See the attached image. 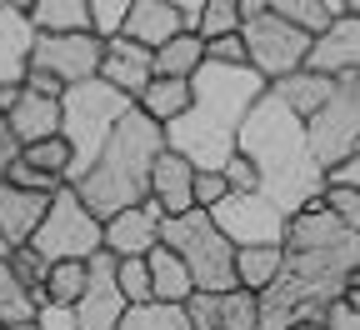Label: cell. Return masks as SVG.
<instances>
[{
    "label": "cell",
    "mask_w": 360,
    "mask_h": 330,
    "mask_svg": "<svg viewBox=\"0 0 360 330\" xmlns=\"http://www.w3.org/2000/svg\"><path fill=\"white\" fill-rule=\"evenodd\" d=\"M191 325L195 330H260V300L250 291H220V296H191Z\"/></svg>",
    "instance_id": "obj_16"
},
{
    "label": "cell",
    "mask_w": 360,
    "mask_h": 330,
    "mask_svg": "<svg viewBox=\"0 0 360 330\" xmlns=\"http://www.w3.org/2000/svg\"><path fill=\"white\" fill-rule=\"evenodd\" d=\"M220 175H225V185H231V196H260V175H255V165L240 151L220 165Z\"/></svg>",
    "instance_id": "obj_38"
},
{
    "label": "cell",
    "mask_w": 360,
    "mask_h": 330,
    "mask_svg": "<svg viewBox=\"0 0 360 330\" xmlns=\"http://www.w3.org/2000/svg\"><path fill=\"white\" fill-rule=\"evenodd\" d=\"M290 330H326V325H315V320H300V325H290Z\"/></svg>",
    "instance_id": "obj_47"
},
{
    "label": "cell",
    "mask_w": 360,
    "mask_h": 330,
    "mask_svg": "<svg viewBox=\"0 0 360 330\" xmlns=\"http://www.w3.org/2000/svg\"><path fill=\"white\" fill-rule=\"evenodd\" d=\"M225 196H231V185L220 170H195V210H215Z\"/></svg>",
    "instance_id": "obj_40"
},
{
    "label": "cell",
    "mask_w": 360,
    "mask_h": 330,
    "mask_svg": "<svg viewBox=\"0 0 360 330\" xmlns=\"http://www.w3.org/2000/svg\"><path fill=\"white\" fill-rule=\"evenodd\" d=\"M130 110H135V101L120 96L115 85H105L101 75L85 80V85H70L65 96H60V135L70 140V156H75L70 185L90 175V165L101 160V151L110 146L115 125H120Z\"/></svg>",
    "instance_id": "obj_5"
},
{
    "label": "cell",
    "mask_w": 360,
    "mask_h": 330,
    "mask_svg": "<svg viewBox=\"0 0 360 330\" xmlns=\"http://www.w3.org/2000/svg\"><path fill=\"white\" fill-rule=\"evenodd\" d=\"M205 61H210V65H231V70L250 65V61H245V40H240V35H225V40H210V45H205Z\"/></svg>",
    "instance_id": "obj_41"
},
{
    "label": "cell",
    "mask_w": 360,
    "mask_h": 330,
    "mask_svg": "<svg viewBox=\"0 0 360 330\" xmlns=\"http://www.w3.org/2000/svg\"><path fill=\"white\" fill-rule=\"evenodd\" d=\"M6 330H35V320H30V325H6Z\"/></svg>",
    "instance_id": "obj_48"
},
{
    "label": "cell",
    "mask_w": 360,
    "mask_h": 330,
    "mask_svg": "<svg viewBox=\"0 0 360 330\" xmlns=\"http://www.w3.org/2000/svg\"><path fill=\"white\" fill-rule=\"evenodd\" d=\"M6 255H11V250H6V241H0V260H6Z\"/></svg>",
    "instance_id": "obj_49"
},
{
    "label": "cell",
    "mask_w": 360,
    "mask_h": 330,
    "mask_svg": "<svg viewBox=\"0 0 360 330\" xmlns=\"http://www.w3.org/2000/svg\"><path fill=\"white\" fill-rule=\"evenodd\" d=\"M330 90H335V80L330 75H321V70H295V75H285V80H276L270 85V96H276L295 120H310L315 110H321L326 101H330Z\"/></svg>",
    "instance_id": "obj_22"
},
{
    "label": "cell",
    "mask_w": 360,
    "mask_h": 330,
    "mask_svg": "<svg viewBox=\"0 0 360 330\" xmlns=\"http://www.w3.org/2000/svg\"><path fill=\"white\" fill-rule=\"evenodd\" d=\"M150 201L160 205L165 220L195 210V165H191L186 156H175L170 146H165V156H160L155 170H150Z\"/></svg>",
    "instance_id": "obj_18"
},
{
    "label": "cell",
    "mask_w": 360,
    "mask_h": 330,
    "mask_svg": "<svg viewBox=\"0 0 360 330\" xmlns=\"http://www.w3.org/2000/svg\"><path fill=\"white\" fill-rule=\"evenodd\" d=\"M160 225H165V215H160L155 201L130 205V210H120V215L105 220V250L115 260H141V255H150L160 246Z\"/></svg>",
    "instance_id": "obj_14"
},
{
    "label": "cell",
    "mask_w": 360,
    "mask_h": 330,
    "mask_svg": "<svg viewBox=\"0 0 360 330\" xmlns=\"http://www.w3.org/2000/svg\"><path fill=\"white\" fill-rule=\"evenodd\" d=\"M101 56H105V45L96 35H35L30 75H45L60 90H70V85H85L101 75Z\"/></svg>",
    "instance_id": "obj_11"
},
{
    "label": "cell",
    "mask_w": 360,
    "mask_h": 330,
    "mask_svg": "<svg viewBox=\"0 0 360 330\" xmlns=\"http://www.w3.org/2000/svg\"><path fill=\"white\" fill-rule=\"evenodd\" d=\"M35 35H90V0H30Z\"/></svg>",
    "instance_id": "obj_23"
},
{
    "label": "cell",
    "mask_w": 360,
    "mask_h": 330,
    "mask_svg": "<svg viewBox=\"0 0 360 330\" xmlns=\"http://www.w3.org/2000/svg\"><path fill=\"white\" fill-rule=\"evenodd\" d=\"M51 201L30 196V191H15L11 180H0V241H6V250H20V246L35 241V230H40L45 210H51Z\"/></svg>",
    "instance_id": "obj_19"
},
{
    "label": "cell",
    "mask_w": 360,
    "mask_h": 330,
    "mask_svg": "<svg viewBox=\"0 0 360 330\" xmlns=\"http://www.w3.org/2000/svg\"><path fill=\"white\" fill-rule=\"evenodd\" d=\"M35 310H40V296L15 275V265L6 255V260H0V330H6V325H30Z\"/></svg>",
    "instance_id": "obj_28"
},
{
    "label": "cell",
    "mask_w": 360,
    "mask_h": 330,
    "mask_svg": "<svg viewBox=\"0 0 360 330\" xmlns=\"http://www.w3.org/2000/svg\"><path fill=\"white\" fill-rule=\"evenodd\" d=\"M240 40H245V61L250 70L276 85L295 70H305L310 61V35H300L295 25H285L276 11H270V0H240Z\"/></svg>",
    "instance_id": "obj_7"
},
{
    "label": "cell",
    "mask_w": 360,
    "mask_h": 330,
    "mask_svg": "<svg viewBox=\"0 0 360 330\" xmlns=\"http://www.w3.org/2000/svg\"><path fill=\"white\" fill-rule=\"evenodd\" d=\"M20 160L35 165L40 175H56V180L70 185V165H75V156H70V140H65V135H51V140H40V146H25Z\"/></svg>",
    "instance_id": "obj_31"
},
{
    "label": "cell",
    "mask_w": 360,
    "mask_h": 330,
    "mask_svg": "<svg viewBox=\"0 0 360 330\" xmlns=\"http://www.w3.org/2000/svg\"><path fill=\"white\" fill-rule=\"evenodd\" d=\"M115 255L110 250H101V255H90L85 260V296L75 300V325L80 330H120V320H125V296H120V286H115Z\"/></svg>",
    "instance_id": "obj_12"
},
{
    "label": "cell",
    "mask_w": 360,
    "mask_h": 330,
    "mask_svg": "<svg viewBox=\"0 0 360 330\" xmlns=\"http://www.w3.org/2000/svg\"><path fill=\"white\" fill-rule=\"evenodd\" d=\"M146 265H150V291H155V300H165V305H191V296H195L191 270H186V260H180L170 246H155V250L146 255Z\"/></svg>",
    "instance_id": "obj_24"
},
{
    "label": "cell",
    "mask_w": 360,
    "mask_h": 330,
    "mask_svg": "<svg viewBox=\"0 0 360 330\" xmlns=\"http://www.w3.org/2000/svg\"><path fill=\"white\" fill-rule=\"evenodd\" d=\"M6 180L15 185V191L45 196V201H51V196H60V185H65V180H56V175H40V170H35V165H25V160H15V165L6 170Z\"/></svg>",
    "instance_id": "obj_37"
},
{
    "label": "cell",
    "mask_w": 360,
    "mask_h": 330,
    "mask_svg": "<svg viewBox=\"0 0 360 330\" xmlns=\"http://www.w3.org/2000/svg\"><path fill=\"white\" fill-rule=\"evenodd\" d=\"M355 275H360V235H345L330 246H285L276 286L260 296V330H290L300 320L321 325L326 305L345 296Z\"/></svg>",
    "instance_id": "obj_3"
},
{
    "label": "cell",
    "mask_w": 360,
    "mask_h": 330,
    "mask_svg": "<svg viewBox=\"0 0 360 330\" xmlns=\"http://www.w3.org/2000/svg\"><path fill=\"white\" fill-rule=\"evenodd\" d=\"M30 0H0V90L25 85L30 51H35V25H30Z\"/></svg>",
    "instance_id": "obj_13"
},
{
    "label": "cell",
    "mask_w": 360,
    "mask_h": 330,
    "mask_svg": "<svg viewBox=\"0 0 360 330\" xmlns=\"http://www.w3.org/2000/svg\"><path fill=\"white\" fill-rule=\"evenodd\" d=\"M270 11H276L285 25H295L300 35L321 40L335 25V15H345V0H270Z\"/></svg>",
    "instance_id": "obj_27"
},
{
    "label": "cell",
    "mask_w": 360,
    "mask_h": 330,
    "mask_svg": "<svg viewBox=\"0 0 360 330\" xmlns=\"http://www.w3.org/2000/svg\"><path fill=\"white\" fill-rule=\"evenodd\" d=\"M101 80L115 85L120 96L130 101H141V90L155 80V51H146V45H135V40H110L105 45V56H101Z\"/></svg>",
    "instance_id": "obj_17"
},
{
    "label": "cell",
    "mask_w": 360,
    "mask_h": 330,
    "mask_svg": "<svg viewBox=\"0 0 360 330\" xmlns=\"http://www.w3.org/2000/svg\"><path fill=\"white\" fill-rule=\"evenodd\" d=\"M310 70H321L330 80L360 75V15H335V25L310 45Z\"/></svg>",
    "instance_id": "obj_15"
},
{
    "label": "cell",
    "mask_w": 360,
    "mask_h": 330,
    "mask_svg": "<svg viewBox=\"0 0 360 330\" xmlns=\"http://www.w3.org/2000/svg\"><path fill=\"white\" fill-rule=\"evenodd\" d=\"M321 325H326V330H360V310H350V300L340 296V300H330V305H326Z\"/></svg>",
    "instance_id": "obj_43"
},
{
    "label": "cell",
    "mask_w": 360,
    "mask_h": 330,
    "mask_svg": "<svg viewBox=\"0 0 360 330\" xmlns=\"http://www.w3.org/2000/svg\"><path fill=\"white\" fill-rule=\"evenodd\" d=\"M35 330H80V325H75V305H51V300H40Z\"/></svg>",
    "instance_id": "obj_42"
},
{
    "label": "cell",
    "mask_w": 360,
    "mask_h": 330,
    "mask_svg": "<svg viewBox=\"0 0 360 330\" xmlns=\"http://www.w3.org/2000/svg\"><path fill=\"white\" fill-rule=\"evenodd\" d=\"M6 125L20 140V151L25 146H40V140H51V135H60V96H40V90L20 85V101L6 115Z\"/></svg>",
    "instance_id": "obj_20"
},
{
    "label": "cell",
    "mask_w": 360,
    "mask_h": 330,
    "mask_svg": "<svg viewBox=\"0 0 360 330\" xmlns=\"http://www.w3.org/2000/svg\"><path fill=\"white\" fill-rule=\"evenodd\" d=\"M160 156H165V125H155L141 110H130L115 125L101 160L90 165V175L75 180V196L101 220H110V215H120L130 205H146L150 201V170H155Z\"/></svg>",
    "instance_id": "obj_4"
},
{
    "label": "cell",
    "mask_w": 360,
    "mask_h": 330,
    "mask_svg": "<svg viewBox=\"0 0 360 330\" xmlns=\"http://www.w3.org/2000/svg\"><path fill=\"white\" fill-rule=\"evenodd\" d=\"M281 265H285V246H250V250H236V286L260 300L270 286H276Z\"/></svg>",
    "instance_id": "obj_25"
},
{
    "label": "cell",
    "mask_w": 360,
    "mask_h": 330,
    "mask_svg": "<svg viewBox=\"0 0 360 330\" xmlns=\"http://www.w3.org/2000/svg\"><path fill=\"white\" fill-rule=\"evenodd\" d=\"M125 20H130V0H90V35H96L101 45L120 40Z\"/></svg>",
    "instance_id": "obj_33"
},
{
    "label": "cell",
    "mask_w": 360,
    "mask_h": 330,
    "mask_svg": "<svg viewBox=\"0 0 360 330\" xmlns=\"http://www.w3.org/2000/svg\"><path fill=\"white\" fill-rule=\"evenodd\" d=\"M120 330H195L191 325V310L186 305H165V300H150V305H130Z\"/></svg>",
    "instance_id": "obj_30"
},
{
    "label": "cell",
    "mask_w": 360,
    "mask_h": 330,
    "mask_svg": "<svg viewBox=\"0 0 360 330\" xmlns=\"http://www.w3.org/2000/svg\"><path fill=\"white\" fill-rule=\"evenodd\" d=\"M175 15H180V35H200L205 0H175Z\"/></svg>",
    "instance_id": "obj_44"
},
{
    "label": "cell",
    "mask_w": 360,
    "mask_h": 330,
    "mask_svg": "<svg viewBox=\"0 0 360 330\" xmlns=\"http://www.w3.org/2000/svg\"><path fill=\"white\" fill-rule=\"evenodd\" d=\"M240 35V0H205V20H200V40H225Z\"/></svg>",
    "instance_id": "obj_35"
},
{
    "label": "cell",
    "mask_w": 360,
    "mask_h": 330,
    "mask_svg": "<svg viewBox=\"0 0 360 330\" xmlns=\"http://www.w3.org/2000/svg\"><path fill=\"white\" fill-rule=\"evenodd\" d=\"M15 160H20V140L11 135V125H6V120H0V180H6V170H11Z\"/></svg>",
    "instance_id": "obj_45"
},
{
    "label": "cell",
    "mask_w": 360,
    "mask_h": 330,
    "mask_svg": "<svg viewBox=\"0 0 360 330\" xmlns=\"http://www.w3.org/2000/svg\"><path fill=\"white\" fill-rule=\"evenodd\" d=\"M85 296V260H60L45 270V300L51 305H75Z\"/></svg>",
    "instance_id": "obj_32"
},
{
    "label": "cell",
    "mask_w": 360,
    "mask_h": 330,
    "mask_svg": "<svg viewBox=\"0 0 360 330\" xmlns=\"http://www.w3.org/2000/svg\"><path fill=\"white\" fill-rule=\"evenodd\" d=\"M11 265H15V275L25 280V286H30V291H35V296L45 300V270H51V265H45V260H40V255H35L30 246L11 250Z\"/></svg>",
    "instance_id": "obj_39"
},
{
    "label": "cell",
    "mask_w": 360,
    "mask_h": 330,
    "mask_svg": "<svg viewBox=\"0 0 360 330\" xmlns=\"http://www.w3.org/2000/svg\"><path fill=\"white\" fill-rule=\"evenodd\" d=\"M180 35V15L175 0H130V20H125V40L146 45V51H160L165 40Z\"/></svg>",
    "instance_id": "obj_21"
},
{
    "label": "cell",
    "mask_w": 360,
    "mask_h": 330,
    "mask_svg": "<svg viewBox=\"0 0 360 330\" xmlns=\"http://www.w3.org/2000/svg\"><path fill=\"white\" fill-rule=\"evenodd\" d=\"M210 220L220 225V235L231 241L236 250H250V246H285L290 235V215L276 210L265 196H225Z\"/></svg>",
    "instance_id": "obj_10"
},
{
    "label": "cell",
    "mask_w": 360,
    "mask_h": 330,
    "mask_svg": "<svg viewBox=\"0 0 360 330\" xmlns=\"http://www.w3.org/2000/svg\"><path fill=\"white\" fill-rule=\"evenodd\" d=\"M135 110H141V115H150L155 125H175L180 115L191 110V80H165V75H155V80L141 90Z\"/></svg>",
    "instance_id": "obj_26"
},
{
    "label": "cell",
    "mask_w": 360,
    "mask_h": 330,
    "mask_svg": "<svg viewBox=\"0 0 360 330\" xmlns=\"http://www.w3.org/2000/svg\"><path fill=\"white\" fill-rule=\"evenodd\" d=\"M305 140H310V156H315V165L326 175L340 160L360 156V75L335 80L330 101L305 120Z\"/></svg>",
    "instance_id": "obj_9"
},
{
    "label": "cell",
    "mask_w": 360,
    "mask_h": 330,
    "mask_svg": "<svg viewBox=\"0 0 360 330\" xmlns=\"http://www.w3.org/2000/svg\"><path fill=\"white\" fill-rule=\"evenodd\" d=\"M30 250L45 260V265H60V260H90L105 250V220L90 215V205L75 196V185H60V196L51 201V210H45L40 230Z\"/></svg>",
    "instance_id": "obj_8"
},
{
    "label": "cell",
    "mask_w": 360,
    "mask_h": 330,
    "mask_svg": "<svg viewBox=\"0 0 360 330\" xmlns=\"http://www.w3.org/2000/svg\"><path fill=\"white\" fill-rule=\"evenodd\" d=\"M321 205H326L345 230L360 235V191H350V185H326V191H321Z\"/></svg>",
    "instance_id": "obj_36"
},
{
    "label": "cell",
    "mask_w": 360,
    "mask_h": 330,
    "mask_svg": "<svg viewBox=\"0 0 360 330\" xmlns=\"http://www.w3.org/2000/svg\"><path fill=\"white\" fill-rule=\"evenodd\" d=\"M265 80L240 65H200V75L191 80V110L180 115L175 125H165V146L175 156H186L195 170H220L225 160L236 156V140H240V125L250 120V110L260 106L265 96Z\"/></svg>",
    "instance_id": "obj_1"
},
{
    "label": "cell",
    "mask_w": 360,
    "mask_h": 330,
    "mask_svg": "<svg viewBox=\"0 0 360 330\" xmlns=\"http://www.w3.org/2000/svg\"><path fill=\"white\" fill-rule=\"evenodd\" d=\"M160 246H170L191 270L195 296H220V291H240L236 286V246L220 235L210 210H186L160 225Z\"/></svg>",
    "instance_id": "obj_6"
},
{
    "label": "cell",
    "mask_w": 360,
    "mask_h": 330,
    "mask_svg": "<svg viewBox=\"0 0 360 330\" xmlns=\"http://www.w3.org/2000/svg\"><path fill=\"white\" fill-rule=\"evenodd\" d=\"M236 151L255 165V175H260V196L276 205V210L295 215V210H305V205L321 201V191H326V170L315 165V156H310L305 120H295L276 96H270V90L260 96V106L250 110V120L240 125Z\"/></svg>",
    "instance_id": "obj_2"
},
{
    "label": "cell",
    "mask_w": 360,
    "mask_h": 330,
    "mask_svg": "<svg viewBox=\"0 0 360 330\" xmlns=\"http://www.w3.org/2000/svg\"><path fill=\"white\" fill-rule=\"evenodd\" d=\"M115 286H120L125 305H150L155 291H150V265H146V255H141V260H120V265H115Z\"/></svg>",
    "instance_id": "obj_34"
},
{
    "label": "cell",
    "mask_w": 360,
    "mask_h": 330,
    "mask_svg": "<svg viewBox=\"0 0 360 330\" xmlns=\"http://www.w3.org/2000/svg\"><path fill=\"white\" fill-rule=\"evenodd\" d=\"M205 65V40L200 35H175L155 51V75L165 80H195Z\"/></svg>",
    "instance_id": "obj_29"
},
{
    "label": "cell",
    "mask_w": 360,
    "mask_h": 330,
    "mask_svg": "<svg viewBox=\"0 0 360 330\" xmlns=\"http://www.w3.org/2000/svg\"><path fill=\"white\" fill-rule=\"evenodd\" d=\"M345 300H350V310H360V275H355L350 286H345Z\"/></svg>",
    "instance_id": "obj_46"
}]
</instances>
